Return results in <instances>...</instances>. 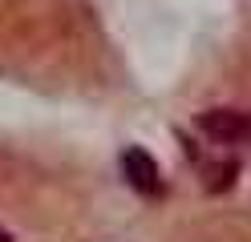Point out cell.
Here are the masks:
<instances>
[{"label": "cell", "instance_id": "cell-1", "mask_svg": "<svg viewBox=\"0 0 251 242\" xmlns=\"http://www.w3.org/2000/svg\"><path fill=\"white\" fill-rule=\"evenodd\" d=\"M195 129L211 145H223V150H239V145H251V109H231L219 105L195 117Z\"/></svg>", "mask_w": 251, "mask_h": 242}, {"label": "cell", "instance_id": "cell-2", "mask_svg": "<svg viewBox=\"0 0 251 242\" xmlns=\"http://www.w3.org/2000/svg\"><path fill=\"white\" fill-rule=\"evenodd\" d=\"M122 177L130 182L134 194H142V198H162V194H166L158 161H154L146 150H138V145H130V150L122 154Z\"/></svg>", "mask_w": 251, "mask_h": 242}, {"label": "cell", "instance_id": "cell-3", "mask_svg": "<svg viewBox=\"0 0 251 242\" xmlns=\"http://www.w3.org/2000/svg\"><path fill=\"white\" fill-rule=\"evenodd\" d=\"M186 154H191V161L199 166L202 186L215 190V194H219V190H227V186L235 182V174H239V161H235V157H207L195 141H186Z\"/></svg>", "mask_w": 251, "mask_h": 242}, {"label": "cell", "instance_id": "cell-4", "mask_svg": "<svg viewBox=\"0 0 251 242\" xmlns=\"http://www.w3.org/2000/svg\"><path fill=\"white\" fill-rule=\"evenodd\" d=\"M0 242H12V238H8V234H4V230H0Z\"/></svg>", "mask_w": 251, "mask_h": 242}]
</instances>
